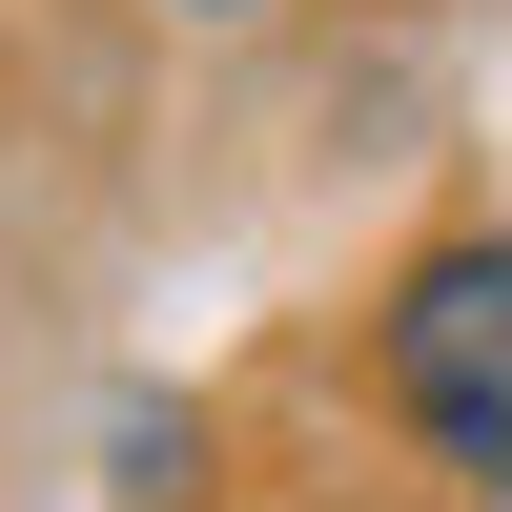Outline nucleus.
Returning a JSON list of instances; mask_svg holds the SVG:
<instances>
[{"label":"nucleus","mask_w":512,"mask_h":512,"mask_svg":"<svg viewBox=\"0 0 512 512\" xmlns=\"http://www.w3.org/2000/svg\"><path fill=\"white\" fill-rule=\"evenodd\" d=\"M369 390H390V431L431 451L451 492H512V226L390 267V308H369Z\"/></svg>","instance_id":"nucleus-1"}]
</instances>
